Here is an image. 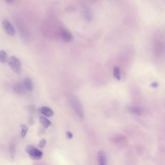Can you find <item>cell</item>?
I'll return each mask as SVG.
<instances>
[{
    "mask_svg": "<svg viewBox=\"0 0 165 165\" xmlns=\"http://www.w3.org/2000/svg\"><path fill=\"white\" fill-rule=\"evenodd\" d=\"M14 90L16 93H21L25 92L26 89L24 87L23 84H17L14 87Z\"/></svg>",
    "mask_w": 165,
    "mask_h": 165,
    "instance_id": "10",
    "label": "cell"
},
{
    "mask_svg": "<svg viewBox=\"0 0 165 165\" xmlns=\"http://www.w3.org/2000/svg\"><path fill=\"white\" fill-rule=\"evenodd\" d=\"M46 140L44 138H42L40 141H39V143L38 144V146L40 148H43V147H45V146L46 145Z\"/></svg>",
    "mask_w": 165,
    "mask_h": 165,
    "instance_id": "16",
    "label": "cell"
},
{
    "mask_svg": "<svg viewBox=\"0 0 165 165\" xmlns=\"http://www.w3.org/2000/svg\"><path fill=\"white\" fill-rule=\"evenodd\" d=\"M7 61V54L5 50H0V62L3 64Z\"/></svg>",
    "mask_w": 165,
    "mask_h": 165,
    "instance_id": "11",
    "label": "cell"
},
{
    "mask_svg": "<svg viewBox=\"0 0 165 165\" xmlns=\"http://www.w3.org/2000/svg\"><path fill=\"white\" fill-rule=\"evenodd\" d=\"M25 151L32 159L35 160L40 159L43 156V152L32 145L27 146L25 148Z\"/></svg>",
    "mask_w": 165,
    "mask_h": 165,
    "instance_id": "2",
    "label": "cell"
},
{
    "mask_svg": "<svg viewBox=\"0 0 165 165\" xmlns=\"http://www.w3.org/2000/svg\"><path fill=\"white\" fill-rule=\"evenodd\" d=\"M113 76L118 81H120L121 79V74H120V70L118 67H115L113 69Z\"/></svg>",
    "mask_w": 165,
    "mask_h": 165,
    "instance_id": "12",
    "label": "cell"
},
{
    "mask_svg": "<svg viewBox=\"0 0 165 165\" xmlns=\"http://www.w3.org/2000/svg\"><path fill=\"white\" fill-rule=\"evenodd\" d=\"M131 111L136 115H140L142 114L141 110L137 107H132V108H131Z\"/></svg>",
    "mask_w": 165,
    "mask_h": 165,
    "instance_id": "15",
    "label": "cell"
},
{
    "mask_svg": "<svg viewBox=\"0 0 165 165\" xmlns=\"http://www.w3.org/2000/svg\"><path fill=\"white\" fill-rule=\"evenodd\" d=\"M151 86L153 87H157L158 86V83L156 82H153L152 83Z\"/></svg>",
    "mask_w": 165,
    "mask_h": 165,
    "instance_id": "18",
    "label": "cell"
},
{
    "mask_svg": "<svg viewBox=\"0 0 165 165\" xmlns=\"http://www.w3.org/2000/svg\"><path fill=\"white\" fill-rule=\"evenodd\" d=\"M61 35L62 39L67 42H70L72 40L73 35L71 33L67 30H62L61 32Z\"/></svg>",
    "mask_w": 165,
    "mask_h": 165,
    "instance_id": "7",
    "label": "cell"
},
{
    "mask_svg": "<svg viewBox=\"0 0 165 165\" xmlns=\"http://www.w3.org/2000/svg\"><path fill=\"white\" fill-rule=\"evenodd\" d=\"M23 86L26 90L31 92L33 90V82L30 78H26L23 81Z\"/></svg>",
    "mask_w": 165,
    "mask_h": 165,
    "instance_id": "8",
    "label": "cell"
},
{
    "mask_svg": "<svg viewBox=\"0 0 165 165\" xmlns=\"http://www.w3.org/2000/svg\"><path fill=\"white\" fill-rule=\"evenodd\" d=\"M8 64L11 69L17 74H20L22 72V63L21 60L16 57L12 56L7 60Z\"/></svg>",
    "mask_w": 165,
    "mask_h": 165,
    "instance_id": "1",
    "label": "cell"
},
{
    "mask_svg": "<svg viewBox=\"0 0 165 165\" xmlns=\"http://www.w3.org/2000/svg\"><path fill=\"white\" fill-rule=\"evenodd\" d=\"M3 27L6 33L10 36H13L15 34V30L11 22L7 20H4L2 22Z\"/></svg>",
    "mask_w": 165,
    "mask_h": 165,
    "instance_id": "4",
    "label": "cell"
},
{
    "mask_svg": "<svg viewBox=\"0 0 165 165\" xmlns=\"http://www.w3.org/2000/svg\"><path fill=\"white\" fill-rule=\"evenodd\" d=\"M70 102L78 116L81 118H82L83 117V108L79 100L75 96H72Z\"/></svg>",
    "mask_w": 165,
    "mask_h": 165,
    "instance_id": "3",
    "label": "cell"
},
{
    "mask_svg": "<svg viewBox=\"0 0 165 165\" xmlns=\"http://www.w3.org/2000/svg\"><path fill=\"white\" fill-rule=\"evenodd\" d=\"M41 124L44 128H47L52 125V123L48 119L43 116H41L39 119Z\"/></svg>",
    "mask_w": 165,
    "mask_h": 165,
    "instance_id": "9",
    "label": "cell"
},
{
    "mask_svg": "<svg viewBox=\"0 0 165 165\" xmlns=\"http://www.w3.org/2000/svg\"><path fill=\"white\" fill-rule=\"evenodd\" d=\"M38 110L42 114L47 117H51L54 115V113L52 110L48 107L44 106L40 107L38 108Z\"/></svg>",
    "mask_w": 165,
    "mask_h": 165,
    "instance_id": "5",
    "label": "cell"
},
{
    "mask_svg": "<svg viewBox=\"0 0 165 165\" xmlns=\"http://www.w3.org/2000/svg\"><path fill=\"white\" fill-rule=\"evenodd\" d=\"M9 151H10V157L12 159H14L16 156V146L14 144H11L9 145Z\"/></svg>",
    "mask_w": 165,
    "mask_h": 165,
    "instance_id": "13",
    "label": "cell"
},
{
    "mask_svg": "<svg viewBox=\"0 0 165 165\" xmlns=\"http://www.w3.org/2000/svg\"><path fill=\"white\" fill-rule=\"evenodd\" d=\"M99 165H107V158L105 153L103 151H99L97 154Z\"/></svg>",
    "mask_w": 165,
    "mask_h": 165,
    "instance_id": "6",
    "label": "cell"
},
{
    "mask_svg": "<svg viewBox=\"0 0 165 165\" xmlns=\"http://www.w3.org/2000/svg\"><path fill=\"white\" fill-rule=\"evenodd\" d=\"M5 1H6V3H7V4H12L14 2V1H13V0H6Z\"/></svg>",
    "mask_w": 165,
    "mask_h": 165,
    "instance_id": "19",
    "label": "cell"
},
{
    "mask_svg": "<svg viewBox=\"0 0 165 165\" xmlns=\"http://www.w3.org/2000/svg\"><path fill=\"white\" fill-rule=\"evenodd\" d=\"M73 137V135L71 132H69V131L67 132V139H72Z\"/></svg>",
    "mask_w": 165,
    "mask_h": 165,
    "instance_id": "17",
    "label": "cell"
},
{
    "mask_svg": "<svg viewBox=\"0 0 165 165\" xmlns=\"http://www.w3.org/2000/svg\"><path fill=\"white\" fill-rule=\"evenodd\" d=\"M21 137L22 138H24L26 135L27 133L28 132V128L25 125H21Z\"/></svg>",
    "mask_w": 165,
    "mask_h": 165,
    "instance_id": "14",
    "label": "cell"
}]
</instances>
